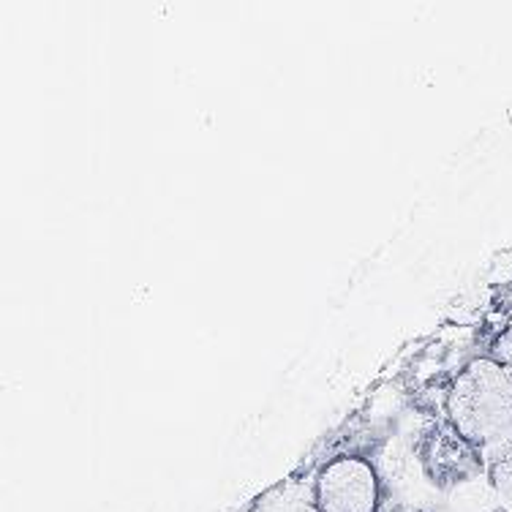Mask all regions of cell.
<instances>
[{
  "instance_id": "cell-2",
  "label": "cell",
  "mask_w": 512,
  "mask_h": 512,
  "mask_svg": "<svg viewBox=\"0 0 512 512\" xmlns=\"http://www.w3.org/2000/svg\"><path fill=\"white\" fill-rule=\"evenodd\" d=\"M319 512H376L379 510V477L360 455H341L319 472L314 483Z\"/></svg>"
},
{
  "instance_id": "cell-4",
  "label": "cell",
  "mask_w": 512,
  "mask_h": 512,
  "mask_svg": "<svg viewBox=\"0 0 512 512\" xmlns=\"http://www.w3.org/2000/svg\"><path fill=\"white\" fill-rule=\"evenodd\" d=\"M491 485L504 510L512 512V447L491 463Z\"/></svg>"
},
{
  "instance_id": "cell-3",
  "label": "cell",
  "mask_w": 512,
  "mask_h": 512,
  "mask_svg": "<svg viewBox=\"0 0 512 512\" xmlns=\"http://www.w3.org/2000/svg\"><path fill=\"white\" fill-rule=\"evenodd\" d=\"M248 512H319L314 502V485L289 480L265 493Z\"/></svg>"
},
{
  "instance_id": "cell-5",
  "label": "cell",
  "mask_w": 512,
  "mask_h": 512,
  "mask_svg": "<svg viewBox=\"0 0 512 512\" xmlns=\"http://www.w3.org/2000/svg\"><path fill=\"white\" fill-rule=\"evenodd\" d=\"M491 357H496V360H499V363H502L512 376V319L507 322V327H504V333L496 338Z\"/></svg>"
},
{
  "instance_id": "cell-1",
  "label": "cell",
  "mask_w": 512,
  "mask_h": 512,
  "mask_svg": "<svg viewBox=\"0 0 512 512\" xmlns=\"http://www.w3.org/2000/svg\"><path fill=\"white\" fill-rule=\"evenodd\" d=\"M447 412L455 434L496 461L512 447V376L496 357H477L455 379Z\"/></svg>"
}]
</instances>
